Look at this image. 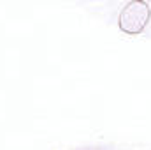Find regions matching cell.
Instances as JSON below:
<instances>
[{
    "label": "cell",
    "mask_w": 151,
    "mask_h": 150,
    "mask_svg": "<svg viewBox=\"0 0 151 150\" xmlns=\"http://www.w3.org/2000/svg\"><path fill=\"white\" fill-rule=\"evenodd\" d=\"M150 7L142 0H134L125 5L119 14V27L127 34H139L146 28L150 21Z\"/></svg>",
    "instance_id": "1"
}]
</instances>
